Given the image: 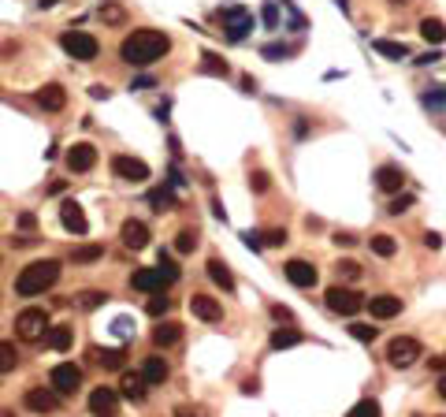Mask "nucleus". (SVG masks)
Listing matches in <instances>:
<instances>
[{"label": "nucleus", "instance_id": "49", "mask_svg": "<svg viewBox=\"0 0 446 417\" xmlns=\"http://www.w3.org/2000/svg\"><path fill=\"white\" fill-rule=\"evenodd\" d=\"M294 49H286V45H265V56L268 60H279V56H291Z\"/></svg>", "mask_w": 446, "mask_h": 417}, {"label": "nucleus", "instance_id": "44", "mask_svg": "<svg viewBox=\"0 0 446 417\" xmlns=\"http://www.w3.org/2000/svg\"><path fill=\"white\" fill-rule=\"evenodd\" d=\"M260 239H265V246H286V231L283 228H268V231H260Z\"/></svg>", "mask_w": 446, "mask_h": 417}, {"label": "nucleus", "instance_id": "8", "mask_svg": "<svg viewBox=\"0 0 446 417\" xmlns=\"http://www.w3.org/2000/svg\"><path fill=\"white\" fill-rule=\"evenodd\" d=\"M112 172L127 179V182H146L153 172H149V164L146 161H138V156H130V153H115L112 156Z\"/></svg>", "mask_w": 446, "mask_h": 417}, {"label": "nucleus", "instance_id": "36", "mask_svg": "<svg viewBox=\"0 0 446 417\" xmlns=\"http://www.w3.org/2000/svg\"><path fill=\"white\" fill-rule=\"evenodd\" d=\"M149 205L156 208V213H164V208H172V205H175V194L167 190V187H156V190L149 194Z\"/></svg>", "mask_w": 446, "mask_h": 417}, {"label": "nucleus", "instance_id": "20", "mask_svg": "<svg viewBox=\"0 0 446 417\" xmlns=\"http://www.w3.org/2000/svg\"><path fill=\"white\" fill-rule=\"evenodd\" d=\"M94 365H101V369H123V361H127V350L123 347H108V350H101V347H89V354H86Z\"/></svg>", "mask_w": 446, "mask_h": 417}, {"label": "nucleus", "instance_id": "47", "mask_svg": "<svg viewBox=\"0 0 446 417\" xmlns=\"http://www.w3.org/2000/svg\"><path fill=\"white\" fill-rule=\"evenodd\" d=\"M242 242L249 250H265V239H260V231H242Z\"/></svg>", "mask_w": 446, "mask_h": 417}, {"label": "nucleus", "instance_id": "48", "mask_svg": "<svg viewBox=\"0 0 446 417\" xmlns=\"http://www.w3.org/2000/svg\"><path fill=\"white\" fill-rule=\"evenodd\" d=\"M335 246L350 250V246H357V235H353V231H335Z\"/></svg>", "mask_w": 446, "mask_h": 417}, {"label": "nucleus", "instance_id": "41", "mask_svg": "<svg viewBox=\"0 0 446 417\" xmlns=\"http://www.w3.org/2000/svg\"><path fill=\"white\" fill-rule=\"evenodd\" d=\"M193 246H198V235L193 231H179L175 235V250L179 254H193Z\"/></svg>", "mask_w": 446, "mask_h": 417}, {"label": "nucleus", "instance_id": "7", "mask_svg": "<svg viewBox=\"0 0 446 417\" xmlns=\"http://www.w3.org/2000/svg\"><path fill=\"white\" fill-rule=\"evenodd\" d=\"M15 332H19V339H26V343H37V339L49 332V313L37 309V306L23 309L15 317Z\"/></svg>", "mask_w": 446, "mask_h": 417}, {"label": "nucleus", "instance_id": "45", "mask_svg": "<svg viewBox=\"0 0 446 417\" xmlns=\"http://www.w3.org/2000/svg\"><path fill=\"white\" fill-rule=\"evenodd\" d=\"M260 19H265L268 30H275V26H279V4H265V15Z\"/></svg>", "mask_w": 446, "mask_h": 417}, {"label": "nucleus", "instance_id": "23", "mask_svg": "<svg viewBox=\"0 0 446 417\" xmlns=\"http://www.w3.org/2000/svg\"><path fill=\"white\" fill-rule=\"evenodd\" d=\"M141 376H146V384H164L167 380V361L160 354H149L141 361Z\"/></svg>", "mask_w": 446, "mask_h": 417}, {"label": "nucleus", "instance_id": "39", "mask_svg": "<svg viewBox=\"0 0 446 417\" xmlns=\"http://www.w3.org/2000/svg\"><path fill=\"white\" fill-rule=\"evenodd\" d=\"M167 309H172V302H167V294H153L149 302H146V313H149V317H164Z\"/></svg>", "mask_w": 446, "mask_h": 417}, {"label": "nucleus", "instance_id": "52", "mask_svg": "<svg viewBox=\"0 0 446 417\" xmlns=\"http://www.w3.org/2000/svg\"><path fill=\"white\" fill-rule=\"evenodd\" d=\"M424 246H428V250H439V246H442V235H439V231H428V235H424Z\"/></svg>", "mask_w": 446, "mask_h": 417}, {"label": "nucleus", "instance_id": "31", "mask_svg": "<svg viewBox=\"0 0 446 417\" xmlns=\"http://www.w3.org/2000/svg\"><path fill=\"white\" fill-rule=\"evenodd\" d=\"M201 63H205V71H208V75H219V78H227V75H231L227 60L216 56V52H201Z\"/></svg>", "mask_w": 446, "mask_h": 417}, {"label": "nucleus", "instance_id": "62", "mask_svg": "<svg viewBox=\"0 0 446 417\" xmlns=\"http://www.w3.org/2000/svg\"><path fill=\"white\" fill-rule=\"evenodd\" d=\"M413 417H424V413H413Z\"/></svg>", "mask_w": 446, "mask_h": 417}, {"label": "nucleus", "instance_id": "22", "mask_svg": "<svg viewBox=\"0 0 446 417\" xmlns=\"http://www.w3.org/2000/svg\"><path fill=\"white\" fill-rule=\"evenodd\" d=\"M149 384H146V376L141 373H123V380H120V395L123 399H130V402H146V391Z\"/></svg>", "mask_w": 446, "mask_h": 417}, {"label": "nucleus", "instance_id": "53", "mask_svg": "<svg viewBox=\"0 0 446 417\" xmlns=\"http://www.w3.org/2000/svg\"><path fill=\"white\" fill-rule=\"evenodd\" d=\"M175 417H205V410H201V406H179Z\"/></svg>", "mask_w": 446, "mask_h": 417}, {"label": "nucleus", "instance_id": "55", "mask_svg": "<svg viewBox=\"0 0 446 417\" xmlns=\"http://www.w3.org/2000/svg\"><path fill=\"white\" fill-rule=\"evenodd\" d=\"M112 94V89L108 86H94V89H89V97H94V101H104V97H108Z\"/></svg>", "mask_w": 446, "mask_h": 417}, {"label": "nucleus", "instance_id": "34", "mask_svg": "<svg viewBox=\"0 0 446 417\" xmlns=\"http://www.w3.org/2000/svg\"><path fill=\"white\" fill-rule=\"evenodd\" d=\"M71 257H75V265H89V261H97V257H104V246H101V242L78 246V250H75Z\"/></svg>", "mask_w": 446, "mask_h": 417}, {"label": "nucleus", "instance_id": "6", "mask_svg": "<svg viewBox=\"0 0 446 417\" xmlns=\"http://www.w3.org/2000/svg\"><path fill=\"white\" fill-rule=\"evenodd\" d=\"M324 302H327L331 313H338V317H353V313H361L364 306H369L357 291H350V287H327Z\"/></svg>", "mask_w": 446, "mask_h": 417}, {"label": "nucleus", "instance_id": "61", "mask_svg": "<svg viewBox=\"0 0 446 417\" xmlns=\"http://www.w3.org/2000/svg\"><path fill=\"white\" fill-rule=\"evenodd\" d=\"M390 4H405V0H390Z\"/></svg>", "mask_w": 446, "mask_h": 417}, {"label": "nucleus", "instance_id": "40", "mask_svg": "<svg viewBox=\"0 0 446 417\" xmlns=\"http://www.w3.org/2000/svg\"><path fill=\"white\" fill-rule=\"evenodd\" d=\"M350 335L357 339V343H372L379 332H376V324H350Z\"/></svg>", "mask_w": 446, "mask_h": 417}, {"label": "nucleus", "instance_id": "42", "mask_svg": "<svg viewBox=\"0 0 446 417\" xmlns=\"http://www.w3.org/2000/svg\"><path fill=\"white\" fill-rule=\"evenodd\" d=\"M335 272H338V280H357L361 276V265H357V261H338Z\"/></svg>", "mask_w": 446, "mask_h": 417}, {"label": "nucleus", "instance_id": "51", "mask_svg": "<svg viewBox=\"0 0 446 417\" xmlns=\"http://www.w3.org/2000/svg\"><path fill=\"white\" fill-rule=\"evenodd\" d=\"M19 228H23V231H34V228H37V216H34V213H19Z\"/></svg>", "mask_w": 446, "mask_h": 417}, {"label": "nucleus", "instance_id": "33", "mask_svg": "<svg viewBox=\"0 0 446 417\" xmlns=\"http://www.w3.org/2000/svg\"><path fill=\"white\" fill-rule=\"evenodd\" d=\"M346 417H383V410H379L376 399H361V402H353V406H350Z\"/></svg>", "mask_w": 446, "mask_h": 417}, {"label": "nucleus", "instance_id": "46", "mask_svg": "<svg viewBox=\"0 0 446 417\" xmlns=\"http://www.w3.org/2000/svg\"><path fill=\"white\" fill-rule=\"evenodd\" d=\"M424 104H428V108H442V104H446V89H428Z\"/></svg>", "mask_w": 446, "mask_h": 417}, {"label": "nucleus", "instance_id": "57", "mask_svg": "<svg viewBox=\"0 0 446 417\" xmlns=\"http://www.w3.org/2000/svg\"><path fill=\"white\" fill-rule=\"evenodd\" d=\"M63 187H68V182H60V179H52L49 187H45V194H63Z\"/></svg>", "mask_w": 446, "mask_h": 417}, {"label": "nucleus", "instance_id": "15", "mask_svg": "<svg viewBox=\"0 0 446 417\" xmlns=\"http://www.w3.org/2000/svg\"><path fill=\"white\" fill-rule=\"evenodd\" d=\"M60 224L68 228L71 235H86V231H89V220H86V213H82V205L71 201V198L60 205Z\"/></svg>", "mask_w": 446, "mask_h": 417}, {"label": "nucleus", "instance_id": "13", "mask_svg": "<svg viewBox=\"0 0 446 417\" xmlns=\"http://www.w3.org/2000/svg\"><path fill=\"white\" fill-rule=\"evenodd\" d=\"M63 161H68V168H71L75 175H86V172H94V164H97V149L89 146V142H78V146L68 149Z\"/></svg>", "mask_w": 446, "mask_h": 417}, {"label": "nucleus", "instance_id": "3", "mask_svg": "<svg viewBox=\"0 0 446 417\" xmlns=\"http://www.w3.org/2000/svg\"><path fill=\"white\" fill-rule=\"evenodd\" d=\"M424 358V347H421V339H413V335H395L387 343V361L395 365V369H409V365H416Z\"/></svg>", "mask_w": 446, "mask_h": 417}, {"label": "nucleus", "instance_id": "21", "mask_svg": "<svg viewBox=\"0 0 446 417\" xmlns=\"http://www.w3.org/2000/svg\"><path fill=\"white\" fill-rule=\"evenodd\" d=\"M37 104H42L45 112H63L68 108V94H63L60 82H49V86L37 89Z\"/></svg>", "mask_w": 446, "mask_h": 417}, {"label": "nucleus", "instance_id": "2", "mask_svg": "<svg viewBox=\"0 0 446 417\" xmlns=\"http://www.w3.org/2000/svg\"><path fill=\"white\" fill-rule=\"evenodd\" d=\"M56 280H60V261H52V257L30 261V265L15 276V294L19 298H37V294H45L49 287H56Z\"/></svg>", "mask_w": 446, "mask_h": 417}, {"label": "nucleus", "instance_id": "16", "mask_svg": "<svg viewBox=\"0 0 446 417\" xmlns=\"http://www.w3.org/2000/svg\"><path fill=\"white\" fill-rule=\"evenodd\" d=\"M190 313H193V317H198V320H208V324H216L219 317H223V306L216 302V298L212 294H190Z\"/></svg>", "mask_w": 446, "mask_h": 417}, {"label": "nucleus", "instance_id": "4", "mask_svg": "<svg viewBox=\"0 0 446 417\" xmlns=\"http://www.w3.org/2000/svg\"><path fill=\"white\" fill-rule=\"evenodd\" d=\"M216 19L223 23V30H227L231 42H242V37L253 30V11L242 8V4H227V8H219L216 11Z\"/></svg>", "mask_w": 446, "mask_h": 417}, {"label": "nucleus", "instance_id": "24", "mask_svg": "<svg viewBox=\"0 0 446 417\" xmlns=\"http://www.w3.org/2000/svg\"><path fill=\"white\" fill-rule=\"evenodd\" d=\"M205 272H208V276H212V283H216V287H223L227 294L234 291V276H231V268L223 265L219 257H212V261H208V265H205Z\"/></svg>", "mask_w": 446, "mask_h": 417}, {"label": "nucleus", "instance_id": "43", "mask_svg": "<svg viewBox=\"0 0 446 417\" xmlns=\"http://www.w3.org/2000/svg\"><path fill=\"white\" fill-rule=\"evenodd\" d=\"M249 190H253V194H268L272 190L268 172H253V175H249Z\"/></svg>", "mask_w": 446, "mask_h": 417}, {"label": "nucleus", "instance_id": "19", "mask_svg": "<svg viewBox=\"0 0 446 417\" xmlns=\"http://www.w3.org/2000/svg\"><path fill=\"white\" fill-rule=\"evenodd\" d=\"M376 187L383 190V194H402V187H405V172L398 164H383L376 172Z\"/></svg>", "mask_w": 446, "mask_h": 417}, {"label": "nucleus", "instance_id": "54", "mask_svg": "<svg viewBox=\"0 0 446 417\" xmlns=\"http://www.w3.org/2000/svg\"><path fill=\"white\" fill-rule=\"evenodd\" d=\"M272 317H275V320H279V324H283V320H291V317H294V313H291V309H286V306H272Z\"/></svg>", "mask_w": 446, "mask_h": 417}, {"label": "nucleus", "instance_id": "17", "mask_svg": "<svg viewBox=\"0 0 446 417\" xmlns=\"http://www.w3.org/2000/svg\"><path fill=\"white\" fill-rule=\"evenodd\" d=\"M23 402H26V410H34V413H52V410L60 406L56 391H45V387H30L23 395Z\"/></svg>", "mask_w": 446, "mask_h": 417}, {"label": "nucleus", "instance_id": "10", "mask_svg": "<svg viewBox=\"0 0 446 417\" xmlns=\"http://www.w3.org/2000/svg\"><path fill=\"white\" fill-rule=\"evenodd\" d=\"M283 276H286V283H294V287H301V291H309V287H317L320 272H317V265H309V261L294 257V261H286V265H283Z\"/></svg>", "mask_w": 446, "mask_h": 417}, {"label": "nucleus", "instance_id": "58", "mask_svg": "<svg viewBox=\"0 0 446 417\" xmlns=\"http://www.w3.org/2000/svg\"><path fill=\"white\" fill-rule=\"evenodd\" d=\"M435 60H439V52H428V56H421L416 63H421V68H428V63H435Z\"/></svg>", "mask_w": 446, "mask_h": 417}, {"label": "nucleus", "instance_id": "18", "mask_svg": "<svg viewBox=\"0 0 446 417\" xmlns=\"http://www.w3.org/2000/svg\"><path fill=\"white\" fill-rule=\"evenodd\" d=\"M369 309H372L376 320H395L402 313V298L398 294H376V298H369Z\"/></svg>", "mask_w": 446, "mask_h": 417}, {"label": "nucleus", "instance_id": "32", "mask_svg": "<svg viewBox=\"0 0 446 417\" xmlns=\"http://www.w3.org/2000/svg\"><path fill=\"white\" fill-rule=\"evenodd\" d=\"M372 254H379V257H395L398 254V242L390 239V235H372Z\"/></svg>", "mask_w": 446, "mask_h": 417}, {"label": "nucleus", "instance_id": "12", "mask_svg": "<svg viewBox=\"0 0 446 417\" xmlns=\"http://www.w3.org/2000/svg\"><path fill=\"white\" fill-rule=\"evenodd\" d=\"M153 239V231L146 220H123V228H120V242L127 246V250H146Z\"/></svg>", "mask_w": 446, "mask_h": 417}, {"label": "nucleus", "instance_id": "35", "mask_svg": "<svg viewBox=\"0 0 446 417\" xmlns=\"http://www.w3.org/2000/svg\"><path fill=\"white\" fill-rule=\"evenodd\" d=\"M97 15L108 23V26H120V23H127V8H123V4H101Z\"/></svg>", "mask_w": 446, "mask_h": 417}, {"label": "nucleus", "instance_id": "56", "mask_svg": "<svg viewBox=\"0 0 446 417\" xmlns=\"http://www.w3.org/2000/svg\"><path fill=\"white\" fill-rule=\"evenodd\" d=\"M130 86H138V89H146V86H156V78H149V75H141V78H134Z\"/></svg>", "mask_w": 446, "mask_h": 417}, {"label": "nucleus", "instance_id": "30", "mask_svg": "<svg viewBox=\"0 0 446 417\" xmlns=\"http://www.w3.org/2000/svg\"><path fill=\"white\" fill-rule=\"evenodd\" d=\"M15 365H19V350H15V343L0 339V376H4V373H11Z\"/></svg>", "mask_w": 446, "mask_h": 417}, {"label": "nucleus", "instance_id": "59", "mask_svg": "<svg viewBox=\"0 0 446 417\" xmlns=\"http://www.w3.org/2000/svg\"><path fill=\"white\" fill-rule=\"evenodd\" d=\"M439 395H442V402H446V376H442V380H439Z\"/></svg>", "mask_w": 446, "mask_h": 417}, {"label": "nucleus", "instance_id": "11", "mask_svg": "<svg viewBox=\"0 0 446 417\" xmlns=\"http://www.w3.org/2000/svg\"><path fill=\"white\" fill-rule=\"evenodd\" d=\"M89 413L94 417H115L120 413V391L115 387H94L89 391Z\"/></svg>", "mask_w": 446, "mask_h": 417}, {"label": "nucleus", "instance_id": "25", "mask_svg": "<svg viewBox=\"0 0 446 417\" xmlns=\"http://www.w3.org/2000/svg\"><path fill=\"white\" fill-rule=\"evenodd\" d=\"M301 339H305V332H298V328H275L272 339H268V347L272 350H291V347L301 343Z\"/></svg>", "mask_w": 446, "mask_h": 417}, {"label": "nucleus", "instance_id": "5", "mask_svg": "<svg viewBox=\"0 0 446 417\" xmlns=\"http://www.w3.org/2000/svg\"><path fill=\"white\" fill-rule=\"evenodd\" d=\"M60 49L68 52V56H75V60H97L101 56V42L94 34H86V30L60 34Z\"/></svg>", "mask_w": 446, "mask_h": 417}, {"label": "nucleus", "instance_id": "50", "mask_svg": "<svg viewBox=\"0 0 446 417\" xmlns=\"http://www.w3.org/2000/svg\"><path fill=\"white\" fill-rule=\"evenodd\" d=\"M409 205H413V198H409V194H405V198H395V201H390V216H402Z\"/></svg>", "mask_w": 446, "mask_h": 417}, {"label": "nucleus", "instance_id": "60", "mask_svg": "<svg viewBox=\"0 0 446 417\" xmlns=\"http://www.w3.org/2000/svg\"><path fill=\"white\" fill-rule=\"evenodd\" d=\"M52 4H56V0H42V8H52Z\"/></svg>", "mask_w": 446, "mask_h": 417}, {"label": "nucleus", "instance_id": "37", "mask_svg": "<svg viewBox=\"0 0 446 417\" xmlns=\"http://www.w3.org/2000/svg\"><path fill=\"white\" fill-rule=\"evenodd\" d=\"M68 302H78L82 309H97L101 302H108V294L104 291H82V294H75V298H68Z\"/></svg>", "mask_w": 446, "mask_h": 417}, {"label": "nucleus", "instance_id": "1", "mask_svg": "<svg viewBox=\"0 0 446 417\" xmlns=\"http://www.w3.org/2000/svg\"><path fill=\"white\" fill-rule=\"evenodd\" d=\"M167 49H172V37H167L164 30H149L146 26V30H134V34L123 37L120 56H123V63H130V68H146V63L160 60Z\"/></svg>", "mask_w": 446, "mask_h": 417}, {"label": "nucleus", "instance_id": "38", "mask_svg": "<svg viewBox=\"0 0 446 417\" xmlns=\"http://www.w3.org/2000/svg\"><path fill=\"white\" fill-rule=\"evenodd\" d=\"M156 268H160V272H164V280H167V287H172V283H175V280L182 276V272H179V265H175V261H172V257H167L164 250H160V261H156Z\"/></svg>", "mask_w": 446, "mask_h": 417}, {"label": "nucleus", "instance_id": "27", "mask_svg": "<svg viewBox=\"0 0 446 417\" xmlns=\"http://www.w3.org/2000/svg\"><path fill=\"white\" fill-rule=\"evenodd\" d=\"M179 335H182V324L167 320V324H156L153 328V343L156 347H172V343H179Z\"/></svg>", "mask_w": 446, "mask_h": 417}, {"label": "nucleus", "instance_id": "14", "mask_svg": "<svg viewBox=\"0 0 446 417\" xmlns=\"http://www.w3.org/2000/svg\"><path fill=\"white\" fill-rule=\"evenodd\" d=\"M130 287L141 291V294H156L160 287H167V280H164L160 268H134L130 272Z\"/></svg>", "mask_w": 446, "mask_h": 417}, {"label": "nucleus", "instance_id": "28", "mask_svg": "<svg viewBox=\"0 0 446 417\" xmlns=\"http://www.w3.org/2000/svg\"><path fill=\"white\" fill-rule=\"evenodd\" d=\"M421 37L428 45H442L446 42V23L442 19H424L421 23Z\"/></svg>", "mask_w": 446, "mask_h": 417}, {"label": "nucleus", "instance_id": "29", "mask_svg": "<svg viewBox=\"0 0 446 417\" xmlns=\"http://www.w3.org/2000/svg\"><path fill=\"white\" fill-rule=\"evenodd\" d=\"M71 339H75V332L68 328V324H56V328H49V347L56 350V354H63V350L71 347Z\"/></svg>", "mask_w": 446, "mask_h": 417}, {"label": "nucleus", "instance_id": "26", "mask_svg": "<svg viewBox=\"0 0 446 417\" xmlns=\"http://www.w3.org/2000/svg\"><path fill=\"white\" fill-rule=\"evenodd\" d=\"M372 49L379 52V56H387V60H405L409 56V45L405 42H387V37H376Z\"/></svg>", "mask_w": 446, "mask_h": 417}, {"label": "nucleus", "instance_id": "9", "mask_svg": "<svg viewBox=\"0 0 446 417\" xmlns=\"http://www.w3.org/2000/svg\"><path fill=\"white\" fill-rule=\"evenodd\" d=\"M52 391H56V395H75L78 387H82V369H78L75 361H63V365H56V369H52Z\"/></svg>", "mask_w": 446, "mask_h": 417}]
</instances>
